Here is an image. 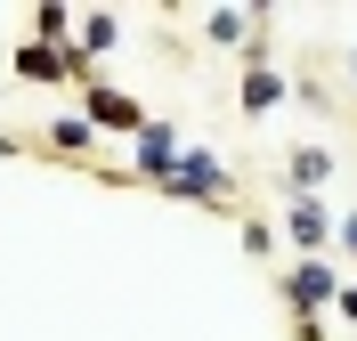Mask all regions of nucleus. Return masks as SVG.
Segmentation results:
<instances>
[{"instance_id":"7","label":"nucleus","mask_w":357,"mask_h":341,"mask_svg":"<svg viewBox=\"0 0 357 341\" xmlns=\"http://www.w3.org/2000/svg\"><path fill=\"white\" fill-rule=\"evenodd\" d=\"M325 171H333V155H325V146H292V195H317V179H325Z\"/></svg>"},{"instance_id":"9","label":"nucleus","mask_w":357,"mask_h":341,"mask_svg":"<svg viewBox=\"0 0 357 341\" xmlns=\"http://www.w3.org/2000/svg\"><path fill=\"white\" fill-rule=\"evenodd\" d=\"M73 8H57V0H41V8H33V41H49V49H66V33H73Z\"/></svg>"},{"instance_id":"3","label":"nucleus","mask_w":357,"mask_h":341,"mask_svg":"<svg viewBox=\"0 0 357 341\" xmlns=\"http://www.w3.org/2000/svg\"><path fill=\"white\" fill-rule=\"evenodd\" d=\"M333 293H341V285H333V268H325V260H292V276H284V301L301 309V317H309V309H325Z\"/></svg>"},{"instance_id":"2","label":"nucleus","mask_w":357,"mask_h":341,"mask_svg":"<svg viewBox=\"0 0 357 341\" xmlns=\"http://www.w3.org/2000/svg\"><path fill=\"white\" fill-rule=\"evenodd\" d=\"M178 155H187V146H178V130H171V122H146V130H138V179H171V171H178Z\"/></svg>"},{"instance_id":"10","label":"nucleus","mask_w":357,"mask_h":341,"mask_svg":"<svg viewBox=\"0 0 357 341\" xmlns=\"http://www.w3.org/2000/svg\"><path fill=\"white\" fill-rule=\"evenodd\" d=\"M276 98H284V82H276L268 66H252V73H244V114H268Z\"/></svg>"},{"instance_id":"12","label":"nucleus","mask_w":357,"mask_h":341,"mask_svg":"<svg viewBox=\"0 0 357 341\" xmlns=\"http://www.w3.org/2000/svg\"><path fill=\"white\" fill-rule=\"evenodd\" d=\"M49 146H66V155H73V146H89V122H82V114H66V122L49 130Z\"/></svg>"},{"instance_id":"8","label":"nucleus","mask_w":357,"mask_h":341,"mask_svg":"<svg viewBox=\"0 0 357 341\" xmlns=\"http://www.w3.org/2000/svg\"><path fill=\"white\" fill-rule=\"evenodd\" d=\"M252 24H260V8H211V17H203V33H211V41H244V33H252Z\"/></svg>"},{"instance_id":"6","label":"nucleus","mask_w":357,"mask_h":341,"mask_svg":"<svg viewBox=\"0 0 357 341\" xmlns=\"http://www.w3.org/2000/svg\"><path fill=\"white\" fill-rule=\"evenodd\" d=\"M73 66H82V57H66V49H49V41H24L17 49V73H24V82H73Z\"/></svg>"},{"instance_id":"11","label":"nucleus","mask_w":357,"mask_h":341,"mask_svg":"<svg viewBox=\"0 0 357 341\" xmlns=\"http://www.w3.org/2000/svg\"><path fill=\"white\" fill-rule=\"evenodd\" d=\"M73 33H82V49H89V57H106V49H114V33H122V24H114L106 8H98V17H82V24H73Z\"/></svg>"},{"instance_id":"14","label":"nucleus","mask_w":357,"mask_h":341,"mask_svg":"<svg viewBox=\"0 0 357 341\" xmlns=\"http://www.w3.org/2000/svg\"><path fill=\"white\" fill-rule=\"evenodd\" d=\"M341 244H349V252H357V211H349V220H341Z\"/></svg>"},{"instance_id":"13","label":"nucleus","mask_w":357,"mask_h":341,"mask_svg":"<svg viewBox=\"0 0 357 341\" xmlns=\"http://www.w3.org/2000/svg\"><path fill=\"white\" fill-rule=\"evenodd\" d=\"M333 309H341V317L357 325V285H341V293H333Z\"/></svg>"},{"instance_id":"5","label":"nucleus","mask_w":357,"mask_h":341,"mask_svg":"<svg viewBox=\"0 0 357 341\" xmlns=\"http://www.w3.org/2000/svg\"><path fill=\"white\" fill-rule=\"evenodd\" d=\"M284 227H292V244H301V252H317L325 236H333V211L317 204V195H292V204H284Z\"/></svg>"},{"instance_id":"4","label":"nucleus","mask_w":357,"mask_h":341,"mask_svg":"<svg viewBox=\"0 0 357 341\" xmlns=\"http://www.w3.org/2000/svg\"><path fill=\"white\" fill-rule=\"evenodd\" d=\"M89 130H146V114H138V98H122V90H106V82H98V90H89V114H82Z\"/></svg>"},{"instance_id":"1","label":"nucleus","mask_w":357,"mask_h":341,"mask_svg":"<svg viewBox=\"0 0 357 341\" xmlns=\"http://www.w3.org/2000/svg\"><path fill=\"white\" fill-rule=\"evenodd\" d=\"M162 195H187V204H227V162H220V155H178V171L162 179Z\"/></svg>"}]
</instances>
